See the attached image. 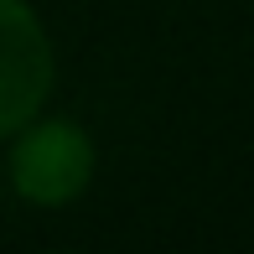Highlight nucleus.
<instances>
[{
    "mask_svg": "<svg viewBox=\"0 0 254 254\" xmlns=\"http://www.w3.org/2000/svg\"><path fill=\"white\" fill-rule=\"evenodd\" d=\"M94 140L78 120L37 114L10 135V187L37 207H67L94 182Z\"/></svg>",
    "mask_w": 254,
    "mask_h": 254,
    "instance_id": "obj_1",
    "label": "nucleus"
},
{
    "mask_svg": "<svg viewBox=\"0 0 254 254\" xmlns=\"http://www.w3.org/2000/svg\"><path fill=\"white\" fill-rule=\"evenodd\" d=\"M57 57L42 16L26 0H0V140L37 120L52 94Z\"/></svg>",
    "mask_w": 254,
    "mask_h": 254,
    "instance_id": "obj_2",
    "label": "nucleus"
}]
</instances>
